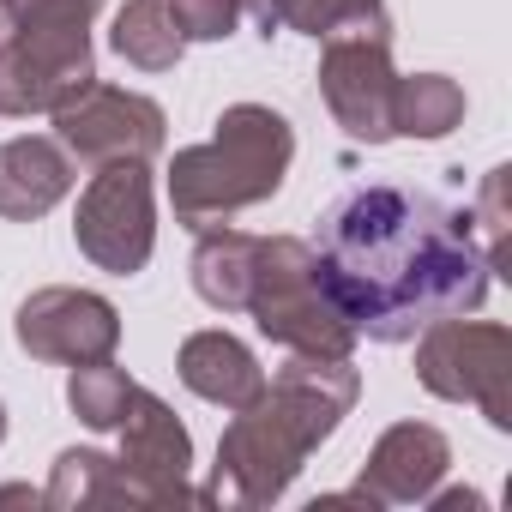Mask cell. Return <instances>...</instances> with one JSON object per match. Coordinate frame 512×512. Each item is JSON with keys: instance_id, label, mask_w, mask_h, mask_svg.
Listing matches in <instances>:
<instances>
[{"instance_id": "cell-8", "label": "cell", "mask_w": 512, "mask_h": 512, "mask_svg": "<svg viewBox=\"0 0 512 512\" xmlns=\"http://www.w3.org/2000/svg\"><path fill=\"white\" fill-rule=\"evenodd\" d=\"M55 139L67 157L103 169V163H151L163 151V109L121 85H85L73 103L55 109Z\"/></svg>"}, {"instance_id": "cell-7", "label": "cell", "mask_w": 512, "mask_h": 512, "mask_svg": "<svg viewBox=\"0 0 512 512\" xmlns=\"http://www.w3.org/2000/svg\"><path fill=\"white\" fill-rule=\"evenodd\" d=\"M79 253L91 266L133 278L145 272L157 247V211H151V169L145 163H103L79 199Z\"/></svg>"}, {"instance_id": "cell-12", "label": "cell", "mask_w": 512, "mask_h": 512, "mask_svg": "<svg viewBox=\"0 0 512 512\" xmlns=\"http://www.w3.org/2000/svg\"><path fill=\"white\" fill-rule=\"evenodd\" d=\"M446 464H452V446H446L440 428H428V422H398V428L380 434V446H374V458H368L356 494H362V500H428L434 482L446 476Z\"/></svg>"}, {"instance_id": "cell-9", "label": "cell", "mask_w": 512, "mask_h": 512, "mask_svg": "<svg viewBox=\"0 0 512 512\" xmlns=\"http://www.w3.org/2000/svg\"><path fill=\"white\" fill-rule=\"evenodd\" d=\"M97 79L85 31H13L0 43V115H55Z\"/></svg>"}, {"instance_id": "cell-6", "label": "cell", "mask_w": 512, "mask_h": 512, "mask_svg": "<svg viewBox=\"0 0 512 512\" xmlns=\"http://www.w3.org/2000/svg\"><path fill=\"white\" fill-rule=\"evenodd\" d=\"M392 25L386 13L350 19L326 37L320 55V97L338 115V127L362 145H386L392 139Z\"/></svg>"}, {"instance_id": "cell-19", "label": "cell", "mask_w": 512, "mask_h": 512, "mask_svg": "<svg viewBox=\"0 0 512 512\" xmlns=\"http://www.w3.org/2000/svg\"><path fill=\"white\" fill-rule=\"evenodd\" d=\"M133 392H139V386H133L109 356H103V362H79V368H73V380H67V404H73V410H79V422H85V428H97V434H103V428H121V416H127V404H133Z\"/></svg>"}, {"instance_id": "cell-15", "label": "cell", "mask_w": 512, "mask_h": 512, "mask_svg": "<svg viewBox=\"0 0 512 512\" xmlns=\"http://www.w3.org/2000/svg\"><path fill=\"white\" fill-rule=\"evenodd\" d=\"M253 253H260V235H247V229H223V223L199 229V247H193L199 302H211L217 314H241L253 290Z\"/></svg>"}, {"instance_id": "cell-25", "label": "cell", "mask_w": 512, "mask_h": 512, "mask_svg": "<svg viewBox=\"0 0 512 512\" xmlns=\"http://www.w3.org/2000/svg\"><path fill=\"white\" fill-rule=\"evenodd\" d=\"M7 37H13V7L0 0V43H7Z\"/></svg>"}, {"instance_id": "cell-17", "label": "cell", "mask_w": 512, "mask_h": 512, "mask_svg": "<svg viewBox=\"0 0 512 512\" xmlns=\"http://www.w3.org/2000/svg\"><path fill=\"white\" fill-rule=\"evenodd\" d=\"M464 121V91L446 73H416L392 85V133L410 139H446Z\"/></svg>"}, {"instance_id": "cell-23", "label": "cell", "mask_w": 512, "mask_h": 512, "mask_svg": "<svg viewBox=\"0 0 512 512\" xmlns=\"http://www.w3.org/2000/svg\"><path fill=\"white\" fill-rule=\"evenodd\" d=\"M13 31H85L103 0H7Z\"/></svg>"}, {"instance_id": "cell-4", "label": "cell", "mask_w": 512, "mask_h": 512, "mask_svg": "<svg viewBox=\"0 0 512 512\" xmlns=\"http://www.w3.org/2000/svg\"><path fill=\"white\" fill-rule=\"evenodd\" d=\"M247 314L290 356H350V344H356V326L326 296L320 260L302 235H260Z\"/></svg>"}, {"instance_id": "cell-3", "label": "cell", "mask_w": 512, "mask_h": 512, "mask_svg": "<svg viewBox=\"0 0 512 512\" xmlns=\"http://www.w3.org/2000/svg\"><path fill=\"white\" fill-rule=\"evenodd\" d=\"M296 157V133L266 103H235L217 115V133L205 145L175 151L169 163V205L187 229L229 223L235 211L260 205L284 187V169Z\"/></svg>"}, {"instance_id": "cell-14", "label": "cell", "mask_w": 512, "mask_h": 512, "mask_svg": "<svg viewBox=\"0 0 512 512\" xmlns=\"http://www.w3.org/2000/svg\"><path fill=\"white\" fill-rule=\"evenodd\" d=\"M181 386L199 392L205 404H223V410H247L253 398L266 392V368L253 362V350L229 332H193L181 344Z\"/></svg>"}, {"instance_id": "cell-10", "label": "cell", "mask_w": 512, "mask_h": 512, "mask_svg": "<svg viewBox=\"0 0 512 512\" xmlns=\"http://www.w3.org/2000/svg\"><path fill=\"white\" fill-rule=\"evenodd\" d=\"M19 344L37 362H103L121 344V314L91 290H37L19 308Z\"/></svg>"}, {"instance_id": "cell-1", "label": "cell", "mask_w": 512, "mask_h": 512, "mask_svg": "<svg viewBox=\"0 0 512 512\" xmlns=\"http://www.w3.org/2000/svg\"><path fill=\"white\" fill-rule=\"evenodd\" d=\"M314 260L338 314L374 344H404L446 314H476L488 296L476 217L392 181L350 187L326 211Z\"/></svg>"}, {"instance_id": "cell-13", "label": "cell", "mask_w": 512, "mask_h": 512, "mask_svg": "<svg viewBox=\"0 0 512 512\" xmlns=\"http://www.w3.org/2000/svg\"><path fill=\"white\" fill-rule=\"evenodd\" d=\"M73 187V157L61 139H7L0 145V217L31 223L49 205H61Z\"/></svg>"}, {"instance_id": "cell-2", "label": "cell", "mask_w": 512, "mask_h": 512, "mask_svg": "<svg viewBox=\"0 0 512 512\" xmlns=\"http://www.w3.org/2000/svg\"><path fill=\"white\" fill-rule=\"evenodd\" d=\"M350 404H356L350 356H290L278 380H266V392L247 410H235V422L223 428L211 500L229 506L278 500L302 470V458L344 422Z\"/></svg>"}, {"instance_id": "cell-16", "label": "cell", "mask_w": 512, "mask_h": 512, "mask_svg": "<svg viewBox=\"0 0 512 512\" xmlns=\"http://www.w3.org/2000/svg\"><path fill=\"white\" fill-rule=\"evenodd\" d=\"M115 55L139 73H169L187 49V37L175 31V13L169 0H127V7L115 13V31H109Z\"/></svg>"}, {"instance_id": "cell-20", "label": "cell", "mask_w": 512, "mask_h": 512, "mask_svg": "<svg viewBox=\"0 0 512 512\" xmlns=\"http://www.w3.org/2000/svg\"><path fill=\"white\" fill-rule=\"evenodd\" d=\"M380 13V0H272L278 31H302V37H332L350 19Z\"/></svg>"}, {"instance_id": "cell-18", "label": "cell", "mask_w": 512, "mask_h": 512, "mask_svg": "<svg viewBox=\"0 0 512 512\" xmlns=\"http://www.w3.org/2000/svg\"><path fill=\"white\" fill-rule=\"evenodd\" d=\"M103 500H139L127 470L103 452H61L55 482L43 488V506H103Z\"/></svg>"}, {"instance_id": "cell-26", "label": "cell", "mask_w": 512, "mask_h": 512, "mask_svg": "<svg viewBox=\"0 0 512 512\" xmlns=\"http://www.w3.org/2000/svg\"><path fill=\"white\" fill-rule=\"evenodd\" d=\"M0 440H7V410H0Z\"/></svg>"}, {"instance_id": "cell-22", "label": "cell", "mask_w": 512, "mask_h": 512, "mask_svg": "<svg viewBox=\"0 0 512 512\" xmlns=\"http://www.w3.org/2000/svg\"><path fill=\"white\" fill-rule=\"evenodd\" d=\"M169 13L187 43H223L241 19V0H169Z\"/></svg>"}, {"instance_id": "cell-24", "label": "cell", "mask_w": 512, "mask_h": 512, "mask_svg": "<svg viewBox=\"0 0 512 512\" xmlns=\"http://www.w3.org/2000/svg\"><path fill=\"white\" fill-rule=\"evenodd\" d=\"M241 13H247V19H260V31H266V37L278 31V19H272V0H241Z\"/></svg>"}, {"instance_id": "cell-11", "label": "cell", "mask_w": 512, "mask_h": 512, "mask_svg": "<svg viewBox=\"0 0 512 512\" xmlns=\"http://www.w3.org/2000/svg\"><path fill=\"white\" fill-rule=\"evenodd\" d=\"M133 482V494L145 506H163V500H205L187 488V464H193V440L187 428L169 416L163 398H151L145 386L133 392L127 416H121V458H115Z\"/></svg>"}, {"instance_id": "cell-5", "label": "cell", "mask_w": 512, "mask_h": 512, "mask_svg": "<svg viewBox=\"0 0 512 512\" xmlns=\"http://www.w3.org/2000/svg\"><path fill=\"white\" fill-rule=\"evenodd\" d=\"M416 374L446 404H476L494 428H512V332L488 320L446 314L422 326Z\"/></svg>"}, {"instance_id": "cell-21", "label": "cell", "mask_w": 512, "mask_h": 512, "mask_svg": "<svg viewBox=\"0 0 512 512\" xmlns=\"http://www.w3.org/2000/svg\"><path fill=\"white\" fill-rule=\"evenodd\" d=\"M506 175H512V169H488L482 199H476V211H470V217H482L476 247H482L488 272H506Z\"/></svg>"}]
</instances>
